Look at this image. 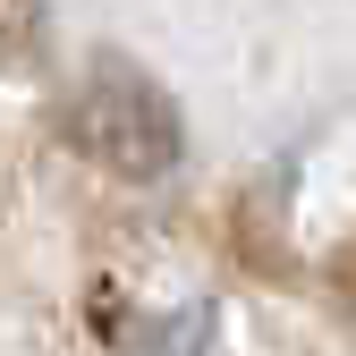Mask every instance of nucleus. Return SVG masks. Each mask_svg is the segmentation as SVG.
Here are the masks:
<instances>
[{"instance_id": "f257e3e1", "label": "nucleus", "mask_w": 356, "mask_h": 356, "mask_svg": "<svg viewBox=\"0 0 356 356\" xmlns=\"http://www.w3.org/2000/svg\"><path fill=\"white\" fill-rule=\"evenodd\" d=\"M68 145L85 161H102L111 178H170L178 170V111L153 76L127 60H102L68 102Z\"/></svg>"}, {"instance_id": "f03ea898", "label": "nucleus", "mask_w": 356, "mask_h": 356, "mask_svg": "<svg viewBox=\"0 0 356 356\" xmlns=\"http://www.w3.org/2000/svg\"><path fill=\"white\" fill-rule=\"evenodd\" d=\"M42 60H51V9L42 0H0V68L34 76Z\"/></svg>"}]
</instances>
